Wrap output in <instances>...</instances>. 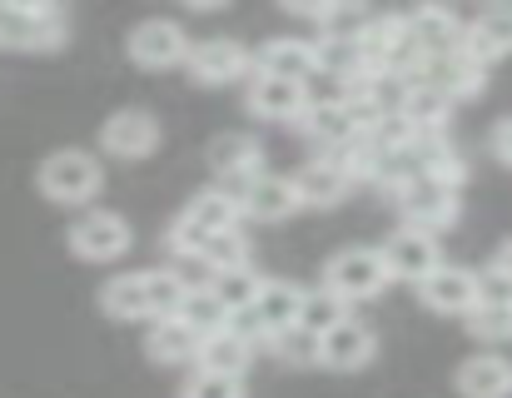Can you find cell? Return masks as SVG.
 Instances as JSON below:
<instances>
[{"instance_id": "7", "label": "cell", "mask_w": 512, "mask_h": 398, "mask_svg": "<svg viewBox=\"0 0 512 398\" xmlns=\"http://www.w3.org/2000/svg\"><path fill=\"white\" fill-rule=\"evenodd\" d=\"M378 259H383V269H388V284H393V279L418 284V279H428V274L443 264V249H438L433 234H418V229L403 224L398 234H388V244L378 249Z\"/></svg>"}, {"instance_id": "3", "label": "cell", "mask_w": 512, "mask_h": 398, "mask_svg": "<svg viewBox=\"0 0 512 398\" xmlns=\"http://www.w3.org/2000/svg\"><path fill=\"white\" fill-rule=\"evenodd\" d=\"M100 180H105V170H100V160L90 150H55V155L40 160V175H35L40 195L55 199V204H85V199H95Z\"/></svg>"}, {"instance_id": "17", "label": "cell", "mask_w": 512, "mask_h": 398, "mask_svg": "<svg viewBox=\"0 0 512 398\" xmlns=\"http://www.w3.org/2000/svg\"><path fill=\"white\" fill-rule=\"evenodd\" d=\"M299 209V190H294V180L289 175H254L249 185H244V195H239V214H249V219H264V224H279V219H289Z\"/></svg>"}, {"instance_id": "32", "label": "cell", "mask_w": 512, "mask_h": 398, "mask_svg": "<svg viewBox=\"0 0 512 398\" xmlns=\"http://www.w3.org/2000/svg\"><path fill=\"white\" fill-rule=\"evenodd\" d=\"M179 299H184V284L170 269H145V319H174Z\"/></svg>"}, {"instance_id": "12", "label": "cell", "mask_w": 512, "mask_h": 398, "mask_svg": "<svg viewBox=\"0 0 512 398\" xmlns=\"http://www.w3.org/2000/svg\"><path fill=\"white\" fill-rule=\"evenodd\" d=\"M189 55V35L174 20H145L130 30V60L145 70H170Z\"/></svg>"}, {"instance_id": "1", "label": "cell", "mask_w": 512, "mask_h": 398, "mask_svg": "<svg viewBox=\"0 0 512 398\" xmlns=\"http://www.w3.org/2000/svg\"><path fill=\"white\" fill-rule=\"evenodd\" d=\"M70 35V15L60 5H0V50H55Z\"/></svg>"}, {"instance_id": "36", "label": "cell", "mask_w": 512, "mask_h": 398, "mask_svg": "<svg viewBox=\"0 0 512 398\" xmlns=\"http://www.w3.org/2000/svg\"><path fill=\"white\" fill-rule=\"evenodd\" d=\"M473 304L503 309V304H512V284L498 269H473Z\"/></svg>"}, {"instance_id": "21", "label": "cell", "mask_w": 512, "mask_h": 398, "mask_svg": "<svg viewBox=\"0 0 512 398\" xmlns=\"http://www.w3.org/2000/svg\"><path fill=\"white\" fill-rule=\"evenodd\" d=\"M463 398H508L512 394V359L503 354H473L458 374H453Z\"/></svg>"}, {"instance_id": "23", "label": "cell", "mask_w": 512, "mask_h": 398, "mask_svg": "<svg viewBox=\"0 0 512 398\" xmlns=\"http://www.w3.org/2000/svg\"><path fill=\"white\" fill-rule=\"evenodd\" d=\"M398 115H403V125H408L413 135H443V125H448V115H453V100H448L443 90H433V85H408Z\"/></svg>"}, {"instance_id": "25", "label": "cell", "mask_w": 512, "mask_h": 398, "mask_svg": "<svg viewBox=\"0 0 512 398\" xmlns=\"http://www.w3.org/2000/svg\"><path fill=\"white\" fill-rule=\"evenodd\" d=\"M174 319H179V324H184L194 339H209V334L229 329V314L219 309V299L209 294V284H204V289H184V299H179Z\"/></svg>"}, {"instance_id": "31", "label": "cell", "mask_w": 512, "mask_h": 398, "mask_svg": "<svg viewBox=\"0 0 512 398\" xmlns=\"http://www.w3.org/2000/svg\"><path fill=\"white\" fill-rule=\"evenodd\" d=\"M368 20H373V10H363V5H324L319 10V40H348V45H358L363 30H368Z\"/></svg>"}, {"instance_id": "4", "label": "cell", "mask_w": 512, "mask_h": 398, "mask_svg": "<svg viewBox=\"0 0 512 398\" xmlns=\"http://www.w3.org/2000/svg\"><path fill=\"white\" fill-rule=\"evenodd\" d=\"M383 284H388V269H383L378 249H368V244L339 249V254L324 264V289L339 294L343 304L373 299V294H383Z\"/></svg>"}, {"instance_id": "14", "label": "cell", "mask_w": 512, "mask_h": 398, "mask_svg": "<svg viewBox=\"0 0 512 398\" xmlns=\"http://www.w3.org/2000/svg\"><path fill=\"white\" fill-rule=\"evenodd\" d=\"M100 145H105L110 155H120V160H145V155H155V145H160V120H155L150 110H120V115L105 120Z\"/></svg>"}, {"instance_id": "30", "label": "cell", "mask_w": 512, "mask_h": 398, "mask_svg": "<svg viewBox=\"0 0 512 398\" xmlns=\"http://www.w3.org/2000/svg\"><path fill=\"white\" fill-rule=\"evenodd\" d=\"M100 309L110 319H145V269L140 274H120L100 289Z\"/></svg>"}, {"instance_id": "35", "label": "cell", "mask_w": 512, "mask_h": 398, "mask_svg": "<svg viewBox=\"0 0 512 398\" xmlns=\"http://www.w3.org/2000/svg\"><path fill=\"white\" fill-rule=\"evenodd\" d=\"M179 398H244V379H224V374H199L184 384Z\"/></svg>"}, {"instance_id": "15", "label": "cell", "mask_w": 512, "mask_h": 398, "mask_svg": "<svg viewBox=\"0 0 512 398\" xmlns=\"http://www.w3.org/2000/svg\"><path fill=\"white\" fill-rule=\"evenodd\" d=\"M373 349H378L373 329L358 324L353 314H348L343 324H334L329 334H319V364H324V369H339V374H358V369L373 359Z\"/></svg>"}, {"instance_id": "34", "label": "cell", "mask_w": 512, "mask_h": 398, "mask_svg": "<svg viewBox=\"0 0 512 398\" xmlns=\"http://www.w3.org/2000/svg\"><path fill=\"white\" fill-rule=\"evenodd\" d=\"M269 349H274L284 364H319V339L304 334V329H289V334L269 339Z\"/></svg>"}, {"instance_id": "6", "label": "cell", "mask_w": 512, "mask_h": 398, "mask_svg": "<svg viewBox=\"0 0 512 398\" xmlns=\"http://www.w3.org/2000/svg\"><path fill=\"white\" fill-rule=\"evenodd\" d=\"M398 209H403V224L408 229L433 234V239L458 224V195L443 190V185H433V180H408L398 190Z\"/></svg>"}, {"instance_id": "29", "label": "cell", "mask_w": 512, "mask_h": 398, "mask_svg": "<svg viewBox=\"0 0 512 398\" xmlns=\"http://www.w3.org/2000/svg\"><path fill=\"white\" fill-rule=\"evenodd\" d=\"M199 259H204L209 279H214V274H229V269H249V239H244V229L209 234L204 249H199Z\"/></svg>"}, {"instance_id": "13", "label": "cell", "mask_w": 512, "mask_h": 398, "mask_svg": "<svg viewBox=\"0 0 512 398\" xmlns=\"http://www.w3.org/2000/svg\"><path fill=\"white\" fill-rule=\"evenodd\" d=\"M403 25H408V40H413V50H418L423 60L453 55L458 40H463V20H458L448 5H418L413 15H403Z\"/></svg>"}, {"instance_id": "27", "label": "cell", "mask_w": 512, "mask_h": 398, "mask_svg": "<svg viewBox=\"0 0 512 398\" xmlns=\"http://www.w3.org/2000/svg\"><path fill=\"white\" fill-rule=\"evenodd\" d=\"M145 349H150V359H155V364H184V359H194L199 339H194L179 319H155V324H150Z\"/></svg>"}, {"instance_id": "39", "label": "cell", "mask_w": 512, "mask_h": 398, "mask_svg": "<svg viewBox=\"0 0 512 398\" xmlns=\"http://www.w3.org/2000/svg\"><path fill=\"white\" fill-rule=\"evenodd\" d=\"M488 269H498V274H503V279L512 284V239L503 244V249H498V254H493V264H488Z\"/></svg>"}, {"instance_id": "24", "label": "cell", "mask_w": 512, "mask_h": 398, "mask_svg": "<svg viewBox=\"0 0 512 398\" xmlns=\"http://www.w3.org/2000/svg\"><path fill=\"white\" fill-rule=\"evenodd\" d=\"M179 219H184V224H194V229H199V234L209 239V234L239 229V219H244V214H239V204H234V199H229L224 190H219V185H214V190H199V195L189 199Z\"/></svg>"}, {"instance_id": "11", "label": "cell", "mask_w": 512, "mask_h": 398, "mask_svg": "<svg viewBox=\"0 0 512 398\" xmlns=\"http://www.w3.org/2000/svg\"><path fill=\"white\" fill-rule=\"evenodd\" d=\"M209 170L219 175V185H249L254 175H264V150L244 130L214 135L209 140Z\"/></svg>"}, {"instance_id": "37", "label": "cell", "mask_w": 512, "mask_h": 398, "mask_svg": "<svg viewBox=\"0 0 512 398\" xmlns=\"http://www.w3.org/2000/svg\"><path fill=\"white\" fill-rule=\"evenodd\" d=\"M165 249H170V259H194V254L204 249V234H199L194 224L174 219L170 229H165Z\"/></svg>"}, {"instance_id": "8", "label": "cell", "mask_w": 512, "mask_h": 398, "mask_svg": "<svg viewBox=\"0 0 512 398\" xmlns=\"http://www.w3.org/2000/svg\"><path fill=\"white\" fill-rule=\"evenodd\" d=\"M184 60H189V75H194L199 85H229V80H244V75L254 70V55H249L239 40H224V35L189 45Z\"/></svg>"}, {"instance_id": "9", "label": "cell", "mask_w": 512, "mask_h": 398, "mask_svg": "<svg viewBox=\"0 0 512 398\" xmlns=\"http://www.w3.org/2000/svg\"><path fill=\"white\" fill-rule=\"evenodd\" d=\"M458 55H468L473 65H493L512 55V5H488L473 15V25H463V40H458Z\"/></svg>"}, {"instance_id": "5", "label": "cell", "mask_w": 512, "mask_h": 398, "mask_svg": "<svg viewBox=\"0 0 512 398\" xmlns=\"http://www.w3.org/2000/svg\"><path fill=\"white\" fill-rule=\"evenodd\" d=\"M125 249H130V219L115 214V209H90L70 229V254L85 259V264H110Z\"/></svg>"}, {"instance_id": "33", "label": "cell", "mask_w": 512, "mask_h": 398, "mask_svg": "<svg viewBox=\"0 0 512 398\" xmlns=\"http://www.w3.org/2000/svg\"><path fill=\"white\" fill-rule=\"evenodd\" d=\"M463 319H468V334L473 339H483V344H512V304H503V309L473 304Z\"/></svg>"}, {"instance_id": "28", "label": "cell", "mask_w": 512, "mask_h": 398, "mask_svg": "<svg viewBox=\"0 0 512 398\" xmlns=\"http://www.w3.org/2000/svg\"><path fill=\"white\" fill-rule=\"evenodd\" d=\"M343 319H348V304H343L339 294H329L324 284L309 289V294H299V329H304V334L319 339V334H329Z\"/></svg>"}, {"instance_id": "20", "label": "cell", "mask_w": 512, "mask_h": 398, "mask_svg": "<svg viewBox=\"0 0 512 398\" xmlns=\"http://www.w3.org/2000/svg\"><path fill=\"white\" fill-rule=\"evenodd\" d=\"M254 75H279V80H314V40H294V35H274L259 55H254Z\"/></svg>"}, {"instance_id": "38", "label": "cell", "mask_w": 512, "mask_h": 398, "mask_svg": "<svg viewBox=\"0 0 512 398\" xmlns=\"http://www.w3.org/2000/svg\"><path fill=\"white\" fill-rule=\"evenodd\" d=\"M493 150H498V160H503V165H512V120H503V125H498Z\"/></svg>"}, {"instance_id": "10", "label": "cell", "mask_w": 512, "mask_h": 398, "mask_svg": "<svg viewBox=\"0 0 512 398\" xmlns=\"http://www.w3.org/2000/svg\"><path fill=\"white\" fill-rule=\"evenodd\" d=\"M244 105H249V115H259V120H289V125H299V120H304V110H309V90H304L299 80L254 75V80H249Z\"/></svg>"}, {"instance_id": "22", "label": "cell", "mask_w": 512, "mask_h": 398, "mask_svg": "<svg viewBox=\"0 0 512 398\" xmlns=\"http://www.w3.org/2000/svg\"><path fill=\"white\" fill-rule=\"evenodd\" d=\"M294 180V190H299V204H314V209H329V204H339L348 195V175L339 170V160H309L299 175H289Z\"/></svg>"}, {"instance_id": "19", "label": "cell", "mask_w": 512, "mask_h": 398, "mask_svg": "<svg viewBox=\"0 0 512 398\" xmlns=\"http://www.w3.org/2000/svg\"><path fill=\"white\" fill-rule=\"evenodd\" d=\"M194 364H199V374L244 379V374H249V364H254V344H249L244 334H234V329H219V334L199 339V349H194Z\"/></svg>"}, {"instance_id": "18", "label": "cell", "mask_w": 512, "mask_h": 398, "mask_svg": "<svg viewBox=\"0 0 512 398\" xmlns=\"http://www.w3.org/2000/svg\"><path fill=\"white\" fill-rule=\"evenodd\" d=\"M418 299H423L433 314H468V309H473V269L443 259L428 279H418Z\"/></svg>"}, {"instance_id": "26", "label": "cell", "mask_w": 512, "mask_h": 398, "mask_svg": "<svg viewBox=\"0 0 512 398\" xmlns=\"http://www.w3.org/2000/svg\"><path fill=\"white\" fill-rule=\"evenodd\" d=\"M259 274H254V264L249 269H229V274H214L209 279V294L219 299V309L234 319V314H249V304L259 299Z\"/></svg>"}, {"instance_id": "2", "label": "cell", "mask_w": 512, "mask_h": 398, "mask_svg": "<svg viewBox=\"0 0 512 398\" xmlns=\"http://www.w3.org/2000/svg\"><path fill=\"white\" fill-rule=\"evenodd\" d=\"M229 329L244 334L249 344H269V339L299 329V289L284 284V279H264L259 284V299L249 304V314H234Z\"/></svg>"}, {"instance_id": "16", "label": "cell", "mask_w": 512, "mask_h": 398, "mask_svg": "<svg viewBox=\"0 0 512 398\" xmlns=\"http://www.w3.org/2000/svg\"><path fill=\"white\" fill-rule=\"evenodd\" d=\"M304 130H309V140L314 145H324L329 155H339L343 145H353L358 140V110L348 105V100H309V110H304V120H299Z\"/></svg>"}]
</instances>
